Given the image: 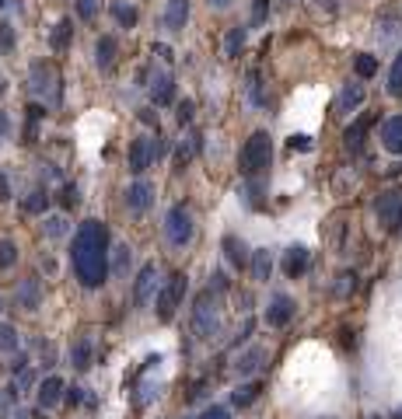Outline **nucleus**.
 <instances>
[{
	"label": "nucleus",
	"instance_id": "412c9836",
	"mask_svg": "<svg viewBox=\"0 0 402 419\" xmlns=\"http://www.w3.org/2000/svg\"><path fill=\"white\" fill-rule=\"evenodd\" d=\"M70 39H74V21L70 18H60L49 32V49L53 53H67L70 49Z\"/></svg>",
	"mask_w": 402,
	"mask_h": 419
},
{
	"label": "nucleus",
	"instance_id": "b1692460",
	"mask_svg": "<svg viewBox=\"0 0 402 419\" xmlns=\"http://www.w3.org/2000/svg\"><path fill=\"white\" fill-rule=\"evenodd\" d=\"M364 98H367L364 84H357V81L343 84V91H339V112H354V109H361Z\"/></svg>",
	"mask_w": 402,
	"mask_h": 419
},
{
	"label": "nucleus",
	"instance_id": "c756f323",
	"mask_svg": "<svg viewBox=\"0 0 402 419\" xmlns=\"http://www.w3.org/2000/svg\"><path fill=\"white\" fill-rule=\"evenodd\" d=\"M354 70H357V77H361V81H371V77L378 74V56H371V53H361V56L354 60Z\"/></svg>",
	"mask_w": 402,
	"mask_h": 419
},
{
	"label": "nucleus",
	"instance_id": "9b49d317",
	"mask_svg": "<svg viewBox=\"0 0 402 419\" xmlns=\"http://www.w3.org/2000/svg\"><path fill=\"white\" fill-rule=\"evenodd\" d=\"M154 290H158V266L154 262H144L140 273H137V280H133V304L144 308L154 297Z\"/></svg>",
	"mask_w": 402,
	"mask_h": 419
},
{
	"label": "nucleus",
	"instance_id": "3c124183",
	"mask_svg": "<svg viewBox=\"0 0 402 419\" xmlns=\"http://www.w3.org/2000/svg\"><path fill=\"white\" fill-rule=\"evenodd\" d=\"M228 4H231V0H210V7H217V11H221V7H228Z\"/></svg>",
	"mask_w": 402,
	"mask_h": 419
},
{
	"label": "nucleus",
	"instance_id": "09e8293b",
	"mask_svg": "<svg viewBox=\"0 0 402 419\" xmlns=\"http://www.w3.org/2000/svg\"><path fill=\"white\" fill-rule=\"evenodd\" d=\"M7 133H11V116L0 109V136H7Z\"/></svg>",
	"mask_w": 402,
	"mask_h": 419
},
{
	"label": "nucleus",
	"instance_id": "49530a36",
	"mask_svg": "<svg viewBox=\"0 0 402 419\" xmlns=\"http://www.w3.org/2000/svg\"><path fill=\"white\" fill-rule=\"evenodd\" d=\"M7 200H11V182H7V175L0 168V203H7Z\"/></svg>",
	"mask_w": 402,
	"mask_h": 419
},
{
	"label": "nucleus",
	"instance_id": "4be33fe9",
	"mask_svg": "<svg viewBox=\"0 0 402 419\" xmlns=\"http://www.w3.org/2000/svg\"><path fill=\"white\" fill-rule=\"evenodd\" d=\"M248 269H252V280H255V283H266V280H270V273H273V255H270V249H255V251H252Z\"/></svg>",
	"mask_w": 402,
	"mask_h": 419
},
{
	"label": "nucleus",
	"instance_id": "c9c22d12",
	"mask_svg": "<svg viewBox=\"0 0 402 419\" xmlns=\"http://www.w3.org/2000/svg\"><path fill=\"white\" fill-rule=\"evenodd\" d=\"M70 231V224H67V217L60 213V217H46V234L49 238H63Z\"/></svg>",
	"mask_w": 402,
	"mask_h": 419
},
{
	"label": "nucleus",
	"instance_id": "4c0bfd02",
	"mask_svg": "<svg viewBox=\"0 0 402 419\" xmlns=\"http://www.w3.org/2000/svg\"><path fill=\"white\" fill-rule=\"evenodd\" d=\"M14 45H18V39H14L11 21H0V53H14Z\"/></svg>",
	"mask_w": 402,
	"mask_h": 419
},
{
	"label": "nucleus",
	"instance_id": "864d4df0",
	"mask_svg": "<svg viewBox=\"0 0 402 419\" xmlns=\"http://www.w3.org/2000/svg\"><path fill=\"white\" fill-rule=\"evenodd\" d=\"M392 419H402V409H396V416H392Z\"/></svg>",
	"mask_w": 402,
	"mask_h": 419
},
{
	"label": "nucleus",
	"instance_id": "f3484780",
	"mask_svg": "<svg viewBox=\"0 0 402 419\" xmlns=\"http://www.w3.org/2000/svg\"><path fill=\"white\" fill-rule=\"evenodd\" d=\"M189 21V0H164V14H161V25L168 32H182Z\"/></svg>",
	"mask_w": 402,
	"mask_h": 419
},
{
	"label": "nucleus",
	"instance_id": "a19ab883",
	"mask_svg": "<svg viewBox=\"0 0 402 419\" xmlns=\"http://www.w3.org/2000/svg\"><path fill=\"white\" fill-rule=\"evenodd\" d=\"M175 116H179V123H182V126H189V123H193V102H189V98H182Z\"/></svg>",
	"mask_w": 402,
	"mask_h": 419
},
{
	"label": "nucleus",
	"instance_id": "f257e3e1",
	"mask_svg": "<svg viewBox=\"0 0 402 419\" xmlns=\"http://www.w3.org/2000/svg\"><path fill=\"white\" fill-rule=\"evenodd\" d=\"M109 249H112V238H109V227L102 220H84L74 234V245H70V262H74V273H78L80 287L84 290H102L105 280H109Z\"/></svg>",
	"mask_w": 402,
	"mask_h": 419
},
{
	"label": "nucleus",
	"instance_id": "1a4fd4ad",
	"mask_svg": "<svg viewBox=\"0 0 402 419\" xmlns=\"http://www.w3.org/2000/svg\"><path fill=\"white\" fill-rule=\"evenodd\" d=\"M294 311H297V304H294L290 293H273L270 304H266V325H270V329L290 325V322H294Z\"/></svg>",
	"mask_w": 402,
	"mask_h": 419
},
{
	"label": "nucleus",
	"instance_id": "2f4dec72",
	"mask_svg": "<svg viewBox=\"0 0 402 419\" xmlns=\"http://www.w3.org/2000/svg\"><path fill=\"white\" fill-rule=\"evenodd\" d=\"M388 94L402 98V49H399V56L392 60V70H388Z\"/></svg>",
	"mask_w": 402,
	"mask_h": 419
},
{
	"label": "nucleus",
	"instance_id": "13d9d810",
	"mask_svg": "<svg viewBox=\"0 0 402 419\" xmlns=\"http://www.w3.org/2000/svg\"><path fill=\"white\" fill-rule=\"evenodd\" d=\"M371 419H381V416H371Z\"/></svg>",
	"mask_w": 402,
	"mask_h": 419
},
{
	"label": "nucleus",
	"instance_id": "ea45409f",
	"mask_svg": "<svg viewBox=\"0 0 402 419\" xmlns=\"http://www.w3.org/2000/svg\"><path fill=\"white\" fill-rule=\"evenodd\" d=\"M109 266H116V276H122L126 269H129V245H116V262H109Z\"/></svg>",
	"mask_w": 402,
	"mask_h": 419
},
{
	"label": "nucleus",
	"instance_id": "5fc2aeb1",
	"mask_svg": "<svg viewBox=\"0 0 402 419\" xmlns=\"http://www.w3.org/2000/svg\"><path fill=\"white\" fill-rule=\"evenodd\" d=\"M4 4H7V0H0V7H4Z\"/></svg>",
	"mask_w": 402,
	"mask_h": 419
},
{
	"label": "nucleus",
	"instance_id": "393cba45",
	"mask_svg": "<svg viewBox=\"0 0 402 419\" xmlns=\"http://www.w3.org/2000/svg\"><path fill=\"white\" fill-rule=\"evenodd\" d=\"M171 98H175V81H171V74H158L154 84H151V102H154V105H171Z\"/></svg>",
	"mask_w": 402,
	"mask_h": 419
},
{
	"label": "nucleus",
	"instance_id": "39448f33",
	"mask_svg": "<svg viewBox=\"0 0 402 419\" xmlns=\"http://www.w3.org/2000/svg\"><path fill=\"white\" fill-rule=\"evenodd\" d=\"M193 234H196L193 210L186 207V203H175V207L164 213V238H168L175 249H182V245H189V241H193Z\"/></svg>",
	"mask_w": 402,
	"mask_h": 419
},
{
	"label": "nucleus",
	"instance_id": "bb28decb",
	"mask_svg": "<svg viewBox=\"0 0 402 419\" xmlns=\"http://www.w3.org/2000/svg\"><path fill=\"white\" fill-rule=\"evenodd\" d=\"M259 391H263V384H259V381L241 384V388H235V391H231V406H235V409H248V406L259 398Z\"/></svg>",
	"mask_w": 402,
	"mask_h": 419
},
{
	"label": "nucleus",
	"instance_id": "8fccbe9b",
	"mask_svg": "<svg viewBox=\"0 0 402 419\" xmlns=\"http://www.w3.org/2000/svg\"><path fill=\"white\" fill-rule=\"evenodd\" d=\"M80 391H84V388H70V395H67V402H70V406L84 402V395H80Z\"/></svg>",
	"mask_w": 402,
	"mask_h": 419
},
{
	"label": "nucleus",
	"instance_id": "a878e982",
	"mask_svg": "<svg viewBox=\"0 0 402 419\" xmlns=\"http://www.w3.org/2000/svg\"><path fill=\"white\" fill-rule=\"evenodd\" d=\"M367 126H371V116H361L357 123L347 126V133H343V143H347V151H361L364 147V136H367Z\"/></svg>",
	"mask_w": 402,
	"mask_h": 419
},
{
	"label": "nucleus",
	"instance_id": "de8ad7c7",
	"mask_svg": "<svg viewBox=\"0 0 402 419\" xmlns=\"http://www.w3.org/2000/svg\"><path fill=\"white\" fill-rule=\"evenodd\" d=\"M137 116H140V123H147V126H154V123H158V119H154V109H140Z\"/></svg>",
	"mask_w": 402,
	"mask_h": 419
},
{
	"label": "nucleus",
	"instance_id": "7ed1b4c3",
	"mask_svg": "<svg viewBox=\"0 0 402 419\" xmlns=\"http://www.w3.org/2000/svg\"><path fill=\"white\" fill-rule=\"evenodd\" d=\"M270 165H273V140L266 129H255L241 147V171L248 178H255V175H266Z\"/></svg>",
	"mask_w": 402,
	"mask_h": 419
},
{
	"label": "nucleus",
	"instance_id": "f704fd0d",
	"mask_svg": "<svg viewBox=\"0 0 402 419\" xmlns=\"http://www.w3.org/2000/svg\"><path fill=\"white\" fill-rule=\"evenodd\" d=\"M354 290H357V276H354V273H339V276H336V287H332V293H336V297H350Z\"/></svg>",
	"mask_w": 402,
	"mask_h": 419
},
{
	"label": "nucleus",
	"instance_id": "6e6d98bb",
	"mask_svg": "<svg viewBox=\"0 0 402 419\" xmlns=\"http://www.w3.org/2000/svg\"><path fill=\"white\" fill-rule=\"evenodd\" d=\"M0 409H4V398H0Z\"/></svg>",
	"mask_w": 402,
	"mask_h": 419
},
{
	"label": "nucleus",
	"instance_id": "a211bd4d",
	"mask_svg": "<svg viewBox=\"0 0 402 419\" xmlns=\"http://www.w3.org/2000/svg\"><path fill=\"white\" fill-rule=\"evenodd\" d=\"M116 56H120V45H116L112 36H102V39L95 42V67H98L102 74H112Z\"/></svg>",
	"mask_w": 402,
	"mask_h": 419
},
{
	"label": "nucleus",
	"instance_id": "7c9ffc66",
	"mask_svg": "<svg viewBox=\"0 0 402 419\" xmlns=\"http://www.w3.org/2000/svg\"><path fill=\"white\" fill-rule=\"evenodd\" d=\"M18 266V245L11 241V238H0V269L7 273V269H14Z\"/></svg>",
	"mask_w": 402,
	"mask_h": 419
},
{
	"label": "nucleus",
	"instance_id": "473e14b6",
	"mask_svg": "<svg viewBox=\"0 0 402 419\" xmlns=\"http://www.w3.org/2000/svg\"><path fill=\"white\" fill-rule=\"evenodd\" d=\"M18 349V329L11 322H0V353H14Z\"/></svg>",
	"mask_w": 402,
	"mask_h": 419
},
{
	"label": "nucleus",
	"instance_id": "603ef678",
	"mask_svg": "<svg viewBox=\"0 0 402 419\" xmlns=\"http://www.w3.org/2000/svg\"><path fill=\"white\" fill-rule=\"evenodd\" d=\"M4 91H7V81H0V94H4Z\"/></svg>",
	"mask_w": 402,
	"mask_h": 419
},
{
	"label": "nucleus",
	"instance_id": "c85d7f7f",
	"mask_svg": "<svg viewBox=\"0 0 402 419\" xmlns=\"http://www.w3.org/2000/svg\"><path fill=\"white\" fill-rule=\"evenodd\" d=\"M245 28L241 25H235V28H228V36H224V56L228 60H235V56H241V49H245Z\"/></svg>",
	"mask_w": 402,
	"mask_h": 419
},
{
	"label": "nucleus",
	"instance_id": "6e6552de",
	"mask_svg": "<svg viewBox=\"0 0 402 419\" xmlns=\"http://www.w3.org/2000/svg\"><path fill=\"white\" fill-rule=\"evenodd\" d=\"M158 154H161L158 140L147 136V133H140V136L129 143V171H133V175H144L147 168L158 161Z\"/></svg>",
	"mask_w": 402,
	"mask_h": 419
},
{
	"label": "nucleus",
	"instance_id": "f8f14e48",
	"mask_svg": "<svg viewBox=\"0 0 402 419\" xmlns=\"http://www.w3.org/2000/svg\"><path fill=\"white\" fill-rule=\"evenodd\" d=\"M126 207L133 210V213H147V210L154 207V185L144 175H137L133 185L126 189Z\"/></svg>",
	"mask_w": 402,
	"mask_h": 419
},
{
	"label": "nucleus",
	"instance_id": "aec40b11",
	"mask_svg": "<svg viewBox=\"0 0 402 419\" xmlns=\"http://www.w3.org/2000/svg\"><path fill=\"white\" fill-rule=\"evenodd\" d=\"M266 346H252V349H245L238 357V364H235V374H241V377H248V374H255L263 364H266Z\"/></svg>",
	"mask_w": 402,
	"mask_h": 419
},
{
	"label": "nucleus",
	"instance_id": "6ab92c4d",
	"mask_svg": "<svg viewBox=\"0 0 402 419\" xmlns=\"http://www.w3.org/2000/svg\"><path fill=\"white\" fill-rule=\"evenodd\" d=\"M221 249H224V259H228L235 269H248V259H252V251H248V245L241 241L238 234H224Z\"/></svg>",
	"mask_w": 402,
	"mask_h": 419
},
{
	"label": "nucleus",
	"instance_id": "79ce46f5",
	"mask_svg": "<svg viewBox=\"0 0 402 419\" xmlns=\"http://www.w3.org/2000/svg\"><path fill=\"white\" fill-rule=\"evenodd\" d=\"M200 419H231L228 406H210L206 413H200Z\"/></svg>",
	"mask_w": 402,
	"mask_h": 419
},
{
	"label": "nucleus",
	"instance_id": "cd10ccee",
	"mask_svg": "<svg viewBox=\"0 0 402 419\" xmlns=\"http://www.w3.org/2000/svg\"><path fill=\"white\" fill-rule=\"evenodd\" d=\"M91 357H95L91 339H88V335H80L78 342H74V349H70V364H74L78 371H88V367H91Z\"/></svg>",
	"mask_w": 402,
	"mask_h": 419
},
{
	"label": "nucleus",
	"instance_id": "ddd939ff",
	"mask_svg": "<svg viewBox=\"0 0 402 419\" xmlns=\"http://www.w3.org/2000/svg\"><path fill=\"white\" fill-rule=\"evenodd\" d=\"M308 266H312V251L305 249V245H290V249L283 251V259H280L283 276H290V280H301V276L308 273Z\"/></svg>",
	"mask_w": 402,
	"mask_h": 419
},
{
	"label": "nucleus",
	"instance_id": "9d476101",
	"mask_svg": "<svg viewBox=\"0 0 402 419\" xmlns=\"http://www.w3.org/2000/svg\"><path fill=\"white\" fill-rule=\"evenodd\" d=\"M200 151H203V133L200 129H189V133L175 143V151H171V168H175V171H186L189 161H193Z\"/></svg>",
	"mask_w": 402,
	"mask_h": 419
},
{
	"label": "nucleus",
	"instance_id": "72a5a7b5",
	"mask_svg": "<svg viewBox=\"0 0 402 419\" xmlns=\"http://www.w3.org/2000/svg\"><path fill=\"white\" fill-rule=\"evenodd\" d=\"M248 102H252V105H266V94H263V77H259V70H248Z\"/></svg>",
	"mask_w": 402,
	"mask_h": 419
},
{
	"label": "nucleus",
	"instance_id": "dca6fc26",
	"mask_svg": "<svg viewBox=\"0 0 402 419\" xmlns=\"http://www.w3.org/2000/svg\"><path fill=\"white\" fill-rule=\"evenodd\" d=\"M378 140H381V147L388 151V154H396L402 158V116H388L381 129H378Z\"/></svg>",
	"mask_w": 402,
	"mask_h": 419
},
{
	"label": "nucleus",
	"instance_id": "58836bf2",
	"mask_svg": "<svg viewBox=\"0 0 402 419\" xmlns=\"http://www.w3.org/2000/svg\"><path fill=\"white\" fill-rule=\"evenodd\" d=\"M266 18H270V0H252V25L259 28L266 25Z\"/></svg>",
	"mask_w": 402,
	"mask_h": 419
},
{
	"label": "nucleus",
	"instance_id": "4468645a",
	"mask_svg": "<svg viewBox=\"0 0 402 419\" xmlns=\"http://www.w3.org/2000/svg\"><path fill=\"white\" fill-rule=\"evenodd\" d=\"M39 409H56L63 398H67V381L60 374H49V377H42L39 381Z\"/></svg>",
	"mask_w": 402,
	"mask_h": 419
},
{
	"label": "nucleus",
	"instance_id": "5701e85b",
	"mask_svg": "<svg viewBox=\"0 0 402 419\" xmlns=\"http://www.w3.org/2000/svg\"><path fill=\"white\" fill-rule=\"evenodd\" d=\"M109 14H112V21H116L120 28H137V18H140L129 0H112V4H109Z\"/></svg>",
	"mask_w": 402,
	"mask_h": 419
},
{
	"label": "nucleus",
	"instance_id": "a18cd8bd",
	"mask_svg": "<svg viewBox=\"0 0 402 419\" xmlns=\"http://www.w3.org/2000/svg\"><path fill=\"white\" fill-rule=\"evenodd\" d=\"M210 290H213V293H224V290H228V280H224V273H213V276H210Z\"/></svg>",
	"mask_w": 402,
	"mask_h": 419
},
{
	"label": "nucleus",
	"instance_id": "0eeeda50",
	"mask_svg": "<svg viewBox=\"0 0 402 419\" xmlns=\"http://www.w3.org/2000/svg\"><path fill=\"white\" fill-rule=\"evenodd\" d=\"M186 287H189V276L182 269L171 273V280L158 290V322H171L175 318V311H179V304L186 297Z\"/></svg>",
	"mask_w": 402,
	"mask_h": 419
},
{
	"label": "nucleus",
	"instance_id": "2eb2a0df",
	"mask_svg": "<svg viewBox=\"0 0 402 419\" xmlns=\"http://www.w3.org/2000/svg\"><path fill=\"white\" fill-rule=\"evenodd\" d=\"M39 304H42V283L36 276H25L18 283V290H14V308L18 311H39Z\"/></svg>",
	"mask_w": 402,
	"mask_h": 419
},
{
	"label": "nucleus",
	"instance_id": "e433bc0d",
	"mask_svg": "<svg viewBox=\"0 0 402 419\" xmlns=\"http://www.w3.org/2000/svg\"><path fill=\"white\" fill-rule=\"evenodd\" d=\"M49 207V196L36 189V192H28V200H25V213H42V210Z\"/></svg>",
	"mask_w": 402,
	"mask_h": 419
},
{
	"label": "nucleus",
	"instance_id": "f03ea898",
	"mask_svg": "<svg viewBox=\"0 0 402 419\" xmlns=\"http://www.w3.org/2000/svg\"><path fill=\"white\" fill-rule=\"evenodd\" d=\"M28 91L39 102H49V105H60L63 102V74L56 70L53 60H36L28 67Z\"/></svg>",
	"mask_w": 402,
	"mask_h": 419
},
{
	"label": "nucleus",
	"instance_id": "4d7b16f0",
	"mask_svg": "<svg viewBox=\"0 0 402 419\" xmlns=\"http://www.w3.org/2000/svg\"><path fill=\"white\" fill-rule=\"evenodd\" d=\"M0 311H4V300H0Z\"/></svg>",
	"mask_w": 402,
	"mask_h": 419
},
{
	"label": "nucleus",
	"instance_id": "20e7f679",
	"mask_svg": "<svg viewBox=\"0 0 402 419\" xmlns=\"http://www.w3.org/2000/svg\"><path fill=\"white\" fill-rule=\"evenodd\" d=\"M217 297H221V293H213L206 287V290L196 293V300H193V332H196V339H213L217 329H221Z\"/></svg>",
	"mask_w": 402,
	"mask_h": 419
},
{
	"label": "nucleus",
	"instance_id": "423d86ee",
	"mask_svg": "<svg viewBox=\"0 0 402 419\" xmlns=\"http://www.w3.org/2000/svg\"><path fill=\"white\" fill-rule=\"evenodd\" d=\"M374 213H378V224L396 234L402 227V185H392V189H381L378 200H374Z\"/></svg>",
	"mask_w": 402,
	"mask_h": 419
},
{
	"label": "nucleus",
	"instance_id": "c03bdc74",
	"mask_svg": "<svg viewBox=\"0 0 402 419\" xmlns=\"http://www.w3.org/2000/svg\"><path fill=\"white\" fill-rule=\"evenodd\" d=\"M290 147H294V151H312V136L297 133V136H290Z\"/></svg>",
	"mask_w": 402,
	"mask_h": 419
},
{
	"label": "nucleus",
	"instance_id": "37998d69",
	"mask_svg": "<svg viewBox=\"0 0 402 419\" xmlns=\"http://www.w3.org/2000/svg\"><path fill=\"white\" fill-rule=\"evenodd\" d=\"M63 207L67 210L78 207V185H63Z\"/></svg>",
	"mask_w": 402,
	"mask_h": 419
}]
</instances>
